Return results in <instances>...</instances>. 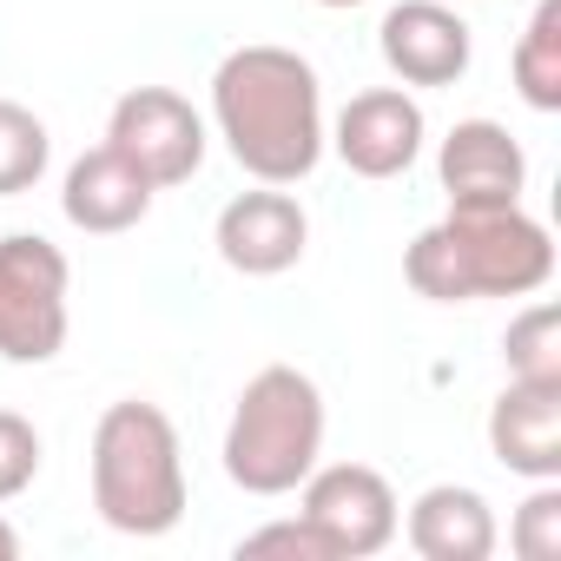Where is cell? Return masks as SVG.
Here are the masks:
<instances>
[{"label": "cell", "instance_id": "cell-1", "mask_svg": "<svg viewBox=\"0 0 561 561\" xmlns=\"http://www.w3.org/2000/svg\"><path fill=\"white\" fill-rule=\"evenodd\" d=\"M211 126L257 185H298L324 159V87L291 47H238L211 73Z\"/></svg>", "mask_w": 561, "mask_h": 561}, {"label": "cell", "instance_id": "cell-2", "mask_svg": "<svg viewBox=\"0 0 561 561\" xmlns=\"http://www.w3.org/2000/svg\"><path fill=\"white\" fill-rule=\"evenodd\" d=\"M403 277L430 305L535 298L554 277V238L522 205H449V218L410 238Z\"/></svg>", "mask_w": 561, "mask_h": 561}, {"label": "cell", "instance_id": "cell-3", "mask_svg": "<svg viewBox=\"0 0 561 561\" xmlns=\"http://www.w3.org/2000/svg\"><path fill=\"white\" fill-rule=\"evenodd\" d=\"M93 508L113 535H172L185 515V456L159 403L119 397L93 423Z\"/></svg>", "mask_w": 561, "mask_h": 561}, {"label": "cell", "instance_id": "cell-4", "mask_svg": "<svg viewBox=\"0 0 561 561\" xmlns=\"http://www.w3.org/2000/svg\"><path fill=\"white\" fill-rule=\"evenodd\" d=\"M218 456L244 495H291L324 456V390L298 364H264L238 390Z\"/></svg>", "mask_w": 561, "mask_h": 561}, {"label": "cell", "instance_id": "cell-5", "mask_svg": "<svg viewBox=\"0 0 561 561\" xmlns=\"http://www.w3.org/2000/svg\"><path fill=\"white\" fill-rule=\"evenodd\" d=\"M67 285L73 271L60 244L14 231L0 238V357L8 364H54L67 344Z\"/></svg>", "mask_w": 561, "mask_h": 561}, {"label": "cell", "instance_id": "cell-6", "mask_svg": "<svg viewBox=\"0 0 561 561\" xmlns=\"http://www.w3.org/2000/svg\"><path fill=\"white\" fill-rule=\"evenodd\" d=\"M298 515L331 541V561H370L397 541V489L370 462H331L298 482Z\"/></svg>", "mask_w": 561, "mask_h": 561}, {"label": "cell", "instance_id": "cell-7", "mask_svg": "<svg viewBox=\"0 0 561 561\" xmlns=\"http://www.w3.org/2000/svg\"><path fill=\"white\" fill-rule=\"evenodd\" d=\"M106 146L126 165H139L152 179V192H165V185H185L205 165V119L172 87H133L106 119Z\"/></svg>", "mask_w": 561, "mask_h": 561}, {"label": "cell", "instance_id": "cell-8", "mask_svg": "<svg viewBox=\"0 0 561 561\" xmlns=\"http://www.w3.org/2000/svg\"><path fill=\"white\" fill-rule=\"evenodd\" d=\"M423 139H430V119L410 100V87H370V93H357L337 113V126H331L324 146H337V159L357 179H403L416 165Z\"/></svg>", "mask_w": 561, "mask_h": 561}, {"label": "cell", "instance_id": "cell-9", "mask_svg": "<svg viewBox=\"0 0 561 561\" xmlns=\"http://www.w3.org/2000/svg\"><path fill=\"white\" fill-rule=\"evenodd\" d=\"M218 257L238 271V277H285L305 244H311V218L291 192L277 185H257V192H238L225 211H218Z\"/></svg>", "mask_w": 561, "mask_h": 561}, {"label": "cell", "instance_id": "cell-10", "mask_svg": "<svg viewBox=\"0 0 561 561\" xmlns=\"http://www.w3.org/2000/svg\"><path fill=\"white\" fill-rule=\"evenodd\" d=\"M377 47L403 87H456L476 60L469 21L456 8H443V0H397L377 27Z\"/></svg>", "mask_w": 561, "mask_h": 561}, {"label": "cell", "instance_id": "cell-11", "mask_svg": "<svg viewBox=\"0 0 561 561\" xmlns=\"http://www.w3.org/2000/svg\"><path fill=\"white\" fill-rule=\"evenodd\" d=\"M436 179L449 205H522L528 152L502 119H456L436 152Z\"/></svg>", "mask_w": 561, "mask_h": 561}, {"label": "cell", "instance_id": "cell-12", "mask_svg": "<svg viewBox=\"0 0 561 561\" xmlns=\"http://www.w3.org/2000/svg\"><path fill=\"white\" fill-rule=\"evenodd\" d=\"M489 449L508 476L561 482V383H515L489 403Z\"/></svg>", "mask_w": 561, "mask_h": 561}, {"label": "cell", "instance_id": "cell-13", "mask_svg": "<svg viewBox=\"0 0 561 561\" xmlns=\"http://www.w3.org/2000/svg\"><path fill=\"white\" fill-rule=\"evenodd\" d=\"M60 211L73 231L87 238H113V231H133L146 211H152V179L139 165H126L113 146H93L67 165V185H60Z\"/></svg>", "mask_w": 561, "mask_h": 561}, {"label": "cell", "instance_id": "cell-14", "mask_svg": "<svg viewBox=\"0 0 561 561\" xmlns=\"http://www.w3.org/2000/svg\"><path fill=\"white\" fill-rule=\"evenodd\" d=\"M397 528L410 535V548H416L423 561H489L495 541H502L489 495L469 489V482H436V489H423Z\"/></svg>", "mask_w": 561, "mask_h": 561}, {"label": "cell", "instance_id": "cell-15", "mask_svg": "<svg viewBox=\"0 0 561 561\" xmlns=\"http://www.w3.org/2000/svg\"><path fill=\"white\" fill-rule=\"evenodd\" d=\"M508 67H515V93L535 113H561V0H541L535 8Z\"/></svg>", "mask_w": 561, "mask_h": 561}, {"label": "cell", "instance_id": "cell-16", "mask_svg": "<svg viewBox=\"0 0 561 561\" xmlns=\"http://www.w3.org/2000/svg\"><path fill=\"white\" fill-rule=\"evenodd\" d=\"M47 159H54L47 126H41L21 100H0V198L34 192L41 172H47Z\"/></svg>", "mask_w": 561, "mask_h": 561}, {"label": "cell", "instance_id": "cell-17", "mask_svg": "<svg viewBox=\"0 0 561 561\" xmlns=\"http://www.w3.org/2000/svg\"><path fill=\"white\" fill-rule=\"evenodd\" d=\"M502 357H508L515 383H561V311L554 305H528L522 318H508Z\"/></svg>", "mask_w": 561, "mask_h": 561}, {"label": "cell", "instance_id": "cell-18", "mask_svg": "<svg viewBox=\"0 0 561 561\" xmlns=\"http://www.w3.org/2000/svg\"><path fill=\"white\" fill-rule=\"evenodd\" d=\"M508 548H515L522 561H554V554H561V489H554V482H535V495L515 508Z\"/></svg>", "mask_w": 561, "mask_h": 561}, {"label": "cell", "instance_id": "cell-19", "mask_svg": "<svg viewBox=\"0 0 561 561\" xmlns=\"http://www.w3.org/2000/svg\"><path fill=\"white\" fill-rule=\"evenodd\" d=\"M41 476V430L21 410H0V502L27 495Z\"/></svg>", "mask_w": 561, "mask_h": 561}, {"label": "cell", "instance_id": "cell-20", "mask_svg": "<svg viewBox=\"0 0 561 561\" xmlns=\"http://www.w3.org/2000/svg\"><path fill=\"white\" fill-rule=\"evenodd\" d=\"M257 554H298V561H331V541L305 522V515H291V522H271V528H257V535H244L238 541V561H257Z\"/></svg>", "mask_w": 561, "mask_h": 561}, {"label": "cell", "instance_id": "cell-21", "mask_svg": "<svg viewBox=\"0 0 561 561\" xmlns=\"http://www.w3.org/2000/svg\"><path fill=\"white\" fill-rule=\"evenodd\" d=\"M0 561H21V528L0 522Z\"/></svg>", "mask_w": 561, "mask_h": 561}, {"label": "cell", "instance_id": "cell-22", "mask_svg": "<svg viewBox=\"0 0 561 561\" xmlns=\"http://www.w3.org/2000/svg\"><path fill=\"white\" fill-rule=\"evenodd\" d=\"M318 8H364V0H318Z\"/></svg>", "mask_w": 561, "mask_h": 561}]
</instances>
